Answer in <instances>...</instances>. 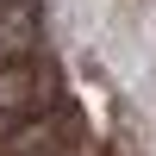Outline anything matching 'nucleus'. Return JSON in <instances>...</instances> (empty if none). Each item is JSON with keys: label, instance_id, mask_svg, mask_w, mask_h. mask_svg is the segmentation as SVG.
Returning a JSON list of instances; mask_svg holds the SVG:
<instances>
[{"label": "nucleus", "instance_id": "nucleus-1", "mask_svg": "<svg viewBox=\"0 0 156 156\" xmlns=\"http://www.w3.org/2000/svg\"><path fill=\"white\" fill-rule=\"evenodd\" d=\"M44 112V75L31 62H6L0 69V144H6L19 125H31Z\"/></svg>", "mask_w": 156, "mask_h": 156}, {"label": "nucleus", "instance_id": "nucleus-2", "mask_svg": "<svg viewBox=\"0 0 156 156\" xmlns=\"http://www.w3.org/2000/svg\"><path fill=\"white\" fill-rule=\"evenodd\" d=\"M31 44H37V0H0V69L25 62Z\"/></svg>", "mask_w": 156, "mask_h": 156}]
</instances>
